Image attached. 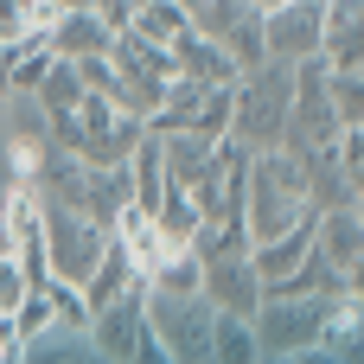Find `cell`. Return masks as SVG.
<instances>
[{
    "label": "cell",
    "mask_w": 364,
    "mask_h": 364,
    "mask_svg": "<svg viewBox=\"0 0 364 364\" xmlns=\"http://www.w3.org/2000/svg\"><path fill=\"white\" fill-rule=\"evenodd\" d=\"M102 243H109V224H96V218L45 198V275L83 288L90 269H96V256H102Z\"/></svg>",
    "instance_id": "9"
},
{
    "label": "cell",
    "mask_w": 364,
    "mask_h": 364,
    "mask_svg": "<svg viewBox=\"0 0 364 364\" xmlns=\"http://www.w3.org/2000/svg\"><path fill=\"white\" fill-rule=\"evenodd\" d=\"M320 58L364 64V0H320Z\"/></svg>",
    "instance_id": "15"
},
{
    "label": "cell",
    "mask_w": 364,
    "mask_h": 364,
    "mask_svg": "<svg viewBox=\"0 0 364 364\" xmlns=\"http://www.w3.org/2000/svg\"><path fill=\"white\" fill-rule=\"evenodd\" d=\"M314 250L320 262L339 275V282H358L364 275V205H333L314 218Z\"/></svg>",
    "instance_id": "12"
},
{
    "label": "cell",
    "mask_w": 364,
    "mask_h": 364,
    "mask_svg": "<svg viewBox=\"0 0 364 364\" xmlns=\"http://www.w3.org/2000/svg\"><path fill=\"white\" fill-rule=\"evenodd\" d=\"M19 358V326H13V314H0V364Z\"/></svg>",
    "instance_id": "25"
},
{
    "label": "cell",
    "mask_w": 364,
    "mask_h": 364,
    "mask_svg": "<svg viewBox=\"0 0 364 364\" xmlns=\"http://www.w3.org/2000/svg\"><path fill=\"white\" fill-rule=\"evenodd\" d=\"M109 19L96 13V6H64L58 19H51V32H45V45L58 51V58H90V51H102L109 45Z\"/></svg>",
    "instance_id": "16"
},
{
    "label": "cell",
    "mask_w": 364,
    "mask_h": 364,
    "mask_svg": "<svg viewBox=\"0 0 364 364\" xmlns=\"http://www.w3.org/2000/svg\"><path fill=\"white\" fill-rule=\"evenodd\" d=\"M102 58H109V90H102V96H115V102L134 109L141 122L160 109L166 83L179 77V70H173V51H166L160 38H141L134 26H115L109 45H102Z\"/></svg>",
    "instance_id": "3"
},
{
    "label": "cell",
    "mask_w": 364,
    "mask_h": 364,
    "mask_svg": "<svg viewBox=\"0 0 364 364\" xmlns=\"http://www.w3.org/2000/svg\"><path fill=\"white\" fill-rule=\"evenodd\" d=\"M128 26H134L141 38H160V45H166V38H179L192 19H186V6H179V0H141V6L128 13Z\"/></svg>",
    "instance_id": "22"
},
{
    "label": "cell",
    "mask_w": 364,
    "mask_h": 364,
    "mask_svg": "<svg viewBox=\"0 0 364 364\" xmlns=\"http://www.w3.org/2000/svg\"><path fill=\"white\" fill-rule=\"evenodd\" d=\"M186 6V19L198 26V32H224L237 13H243V0H179Z\"/></svg>",
    "instance_id": "23"
},
{
    "label": "cell",
    "mask_w": 364,
    "mask_h": 364,
    "mask_svg": "<svg viewBox=\"0 0 364 364\" xmlns=\"http://www.w3.org/2000/svg\"><path fill=\"white\" fill-rule=\"evenodd\" d=\"M147 333L160 339V352L166 364H211V320H218V307L192 288V294H160V288H147Z\"/></svg>",
    "instance_id": "6"
},
{
    "label": "cell",
    "mask_w": 364,
    "mask_h": 364,
    "mask_svg": "<svg viewBox=\"0 0 364 364\" xmlns=\"http://www.w3.org/2000/svg\"><path fill=\"white\" fill-rule=\"evenodd\" d=\"M6 250H13V237H6V224H0V256H6Z\"/></svg>",
    "instance_id": "27"
},
{
    "label": "cell",
    "mask_w": 364,
    "mask_h": 364,
    "mask_svg": "<svg viewBox=\"0 0 364 364\" xmlns=\"http://www.w3.org/2000/svg\"><path fill=\"white\" fill-rule=\"evenodd\" d=\"M339 115H333V96H326V58H301L294 64V102H288V128H282V147L288 154H314L326 141H339Z\"/></svg>",
    "instance_id": "8"
},
{
    "label": "cell",
    "mask_w": 364,
    "mask_h": 364,
    "mask_svg": "<svg viewBox=\"0 0 364 364\" xmlns=\"http://www.w3.org/2000/svg\"><path fill=\"white\" fill-rule=\"evenodd\" d=\"M166 51H173V70H179V77H192V83H237V58L224 51V38H218V32L186 26L179 38H166Z\"/></svg>",
    "instance_id": "14"
},
{
    "label": "cell",
    "mask_w": 364,
    "mask_h": 364,
    "mask_svg": "<svg viewBox=\"0 0 364 364\" xmlns=\"http://www.w3.org/2000/svg\"><path fill=\"white\" fill-rule=\"evenodd\" d=\"M147 282H128L115 301H102L96 314H90V346H96V358H141V333H147Z\"/></svg>",
    "instance_id": "10"
},
{
    "label": "cell",
    "mask_w": 364,
    "mask_h": 364,
    "mask_svg": "<svg viewBox=\"0 0 364 364\" xmlns=\"http://www.w3.org/2000/svg\"><path fill=\"white\" fill-rule=\"evenodd\" d=\"M218 38H224V51L237 58V70H256V64L269 58V45H262V13H256V6H243Z\"/></svg>",
    "instance_id": "20"
},
{
    "label": "cell",
    "mask_w": 364,
    "mask_h": 364,
    "mask_svg": "<svg viewBox=\"0 0 364 364\" xmlns=\"http://www.w3.org/2000/svg\"><path fill=\"white\" fill-rule=\"evenodd\" d=\"M19 358H38V364H77V358H96V346H90V326L51 320V326H38V333L19 346Z\"/></svg>",
    "instance_id": "17"
},
{
    "label": "cell",
    "mask_w": 364,
    "mask_h": 364,
    "mask_svg": "<svg viewBox=\"0 0 364 364\" xmlns=\"http://www.w3.org/2000/svg\"><path fill=\"white\" fill-rule=\"evenodd\" d=\"M134 6H141V0H128V13H134Z\"/></svg>",
    "instance_id": "29"
},
{
    "label": "cell",
    "mask_w": 364,
    "mask_h": 364,
    "mask_svg": "<svg viewBox=\"0 0 364 364\" xmlns=\"http://www.w3.org/2000/svg\"><path fill=\"white\" fill-rule=\"evenodd\" d=\"M288 102H294V64L262 58L256 70H237V83H230V141L275 147L282 128H288Z\"/></svg>",
    "instance_id": "4"
},
{
    "label": "cell",
    "mask_w": 364,
    "mask_h": 364,
    "mask_svg": "<svg viewBox=\"0 0 364 364\" xmlns=\"http://www.w3.org/2000/svg\"><path fill=\"white\" fill-rule=\"evenodd\" d=\"M320 320H326V294H269V288H262V301H256V314H250L256 364H301V358H314Z\"/></svg>",
    "instance_id": "5"
},
{
    "label": "cell",
    "mask_w": 364,
    "mask_h": 364,
    "mask_svg": "<svg viewBox=\"0 0 364 364\" xmlns=\"http://www.w3.org/2000/svg\"><path fill=\"white\" fill-rule=\"evenodd\" d=\"M58 13H64V0H0V45L45 38Z\"/></svg>",
    "instance_id": "18"
},
{
    "label": "cell",
    "mask_w": 364,
    "mask_h": 364,
    "mask_svg": "<svg viewBox=\"0 0 364 364\" xmlns=\"http://www.w3.org/2000/svg\"><path fill=\"white\" fill-rule=\"evenodd\" d=\"M154 134L179 128V134H198V141H224L230 134V83H192V77H173L160 109L147 115Z\"/></svg>",
    "instance_id": "7"
},
{
    "label": "cell",
    "mask_w": 364,
    "mask_h": 364,
    "mask_svg": "<svg viewBox=\"0 0 364 364\" xmlns=\"http://www.w3.org/2000/svg\"><path fill=\"white\" fill-rule=\"evenodd\" d=\"M262 45L282 64H301L320 51V0H282L262 13Z\"/></svg>",
    "instance_id": "13"
},
{
    "label": "cell",
    "mask_w": 364,
    "mask_h": 364,
    "mask_svg": "<svg viewBox=\"0 0 364 364\" xmlns=\"http://www.w3.org/2000/svg\"><path fill=\"white\" fill-rule=\"evenodd\" d=\"M26 288H32V282H26V269H19V256L6 250V256H0V314H13Z\"/></svg>",
    "instance_id": "24"
},
{
    "label": "cell",
    "mask_w": 364,
    "mask_h": 364,
    "mask_svg": "<svg viewBox=\"0 0 364 364\" xmlns=\"http://www.w3.org/2000/svg\"><path fill=\"white\" fill-rule=\"evenodd\" d=\"M64 6H90V0H64Z\"/></svg>",
    "instance_id": "28"
},
{
    "label": "cell",
    "mask_w": 364,
    "mask_h": 364,
    "mask_svg": "<svg viewBox=\"0 0 364 364\" xmlns=\"http://www.w3.org/2000/svg\"><path fill=\"white\" fill-rule=\"evenodd\" d=\"M211 364H256V333H250V320H237V314H218V320H211Z\"/></svg>",
    "instance_id": "21"
},
{
    "label": "cell",
    "mask_w": 364,
    "mask_h": 364,
    "mask_svg": "<svg viewBox=\"0 0 364 364\" xmlns=\"http://www.w3.org/2000/svg\"><path fill=\"white\" fill-rule=\"evenodd\" d=\"M45 134H51L58 147H70L77 160H90V166H122V160L134 154V141L147 134V122H141L134 109H122L115 96H102V90H90V83H83L77 109L51 115V122H45Z\"/></svg>",
    "instance_id": "2"
},
{
    "label": "cell",
    "mask_w": 364,
    "mask_h": 364,
    "mask_svg": "<svg viewBox=\"0 0 364 364\" xmlns=\"http://www.w3.org/2000/svg\"><path fill=\"white\" fill-rule=\"evenodd\" d=\"M243 6H256V13H269V6H282V0H243Z\"/></svg>",
    "instance_id": "26"
},
{
    "label": "cell",
    "mask_w": 364,
    "mask_h": 364,
    "mask_svg": "<svg viewBox=\"0 0 364 364\" xmlns=\"http://www.w3.org/2000/svg\"><path fill=\"white\" fill-rule=\"evenodd\" d=\"M198 294H205L218 314H237V320H250V314H256V301H262V275L250 269V250L205 256V262H198Z\"/></svg>",
    "instance_id": "11"
},
{
    "label": "cell",
    "mask_w": 364,
    "mask_h": 364,
    "mask_svg": "<svg viewBox=\"0 0 364 364\" xmlns=\"http://www.w3.org/2000/svg\"><path fill=\"white\" fill-rule=\"evenodd\" d=\"M314 205H307V166L301 154H288L282 141L275 147H250V166H243V237L250 243H269L275 230L301 224Z\"/></svg>",
    "instance_id": "1"
},
{
    "label": "cell",
    "mask_w": 364,
    "mask_h": 364,
    "mask_svg": "<svg viewBox=\"0 0 364 364\" xmlns=\"http://www.w3.org/2000/svg\"><path fill=\"white\" fill-rule=\"evenodd\" d=\"M77 96H83L77 64H70V58H51V70H45V77H38V90H32V102L45 109V122H51V115H64V109H77Z\"/></svg>",
    "instance_id": "19"
}]
</instances>
